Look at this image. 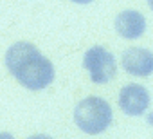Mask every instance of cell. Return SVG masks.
Masks as SVG:
<instances>
[{"instance_id":"1","label":"cell","mask_w":153,"mask_h":139,"mask_svg":"<svg viewBox=\"0 0 153 139\" xmlns=\"http://www.w3.org/2000/svg\"><path fill=\"white\" fill-rule=\"evenodd\" d=\"M9 72L29 90H42L54 80L52 63L29 42H16L6 52Z\"/></svg>"},{"instance_id":"2","label":"cell","mask_w":153,"mask_h":139,"mask_svg":"<svg viewBox=\"0 0 153 139\" xmlns=\"http://www.w3.org/2000/svg\"><path fill=\"white\" fill-rule=\"evenodd\" d=\"M112 116L114 114H112V107L108 105V101L97 96H88L81 99L74 110L76 125L85 134H90V135L105 132L112 123Z\"/></svg>"},{"instance_id":"3","label":"cell","mask_w":153,"mask_h":139,"mask_svg":"<svg viewBox=\"0 0 153 139\" xmlns=\"http://www.w3.org/2000/svg\"><path fill=\"white\" fill-rule=\"evenodd\" d=\"M83 67L88 71L90 80L94 83H106L117 72L115 58L105 47H99V45L87 51V54L83 58Z\"/></svg>"},{"instance_id":"4","label":"cell","mask_w":153,"mask_h":139,"mask_svg":"<svg viewBox=\"0 0 153 139\" xmlns=\"http://www.w3.org/2000/svg\"><path fill=\"white\" fill-rule=\"evenodd\" d=\"M148 103H149V94L142 85L128 83L126 87L121 89L119 107L128 116H140L148 108Z\"/></svg>"},{"instance_id":"5","label":"cell","mask_w":153,"mask_h":139,"mask_svg":"<svg viewBox=\"0 0 153 139\" xmlns=\"http://www.w3.org/2000/svg\"><path fill=\"white\" fill-rule=\"evenodd\" d=\"M123 67L133 76H149L153 69V54L148 49L130 47L123 52Z\"/></svg>"},{"instance_id":"6","label":"cell","mask_w":153,"mask_h":139,"mask_svg":"<svg viewBox=\"0 0 153 139\" xmlns=\"http://www.w3.org/2000/svg\"><path fill=\"white\" fill-rule=\"evenodd\" d=\"M144 29H146V20L139 11L126 9V11L119 13L115 18V31L126 40L139 38L144 33Z\"/></svg>"},{"instance_id":"7","label":"cell","mask_w":153,"mask_h":139,"mask_svg":"<svg viewBox=\"0 0 153 139\" xmlns=\"http://www.w3.org/2000/svg\"><path fill=\"white\" fill-rule=\"evenodd\" d=\"M27 139H52V137H49V135H43V134H36V135H31V137H27Z\"/></svg>"},{"instance_id":"8","label":"cell","mask_w":153,"mask_h":139,"mask_svg":"<svg viewBox=\"0 0 153 139\" xmlns=\"http://www.w3.org/2000/svg\"><path fill=\"white\" fill-rule=\"evenodd\" d=\"M0 139H15L11 134H7V132H0Z\"/></svg>"},{"instance_id":"9","label":"cell","mask_w":153,"mask_h":139,"mask_svg":"<svg viewBox=\"0 0 153 139\" xmlns=\"http://www.w3.org/2000/svg\"><path fill=\"white\" fill-rule=\"evenodd\" d=\"M72 2H74V4H90L92 0H72Z\"/></svg>"}]
</instances>
